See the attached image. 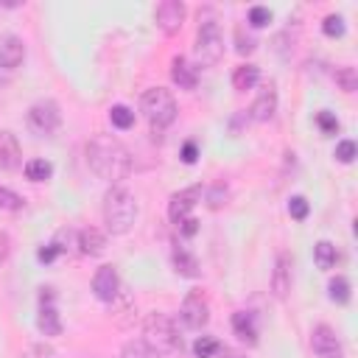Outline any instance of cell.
I'll return each mask as SVG.
<instances>
[{
  "label": "cell",
  "instance_id": "cell-1",
  "mask_svg": "<svg viewBox=\"0 0 358 358\" xmlns=\"http://www.w3.org/2000/svg\"><path fill=\"white\" fill-rule=\"evenodd\" d=\"M84 151H87V165L103 182H112L115 185V182L126 179L129 171H131V154H129V148L120 140L109 137V134H95L87 143Z\"/></svg>",
  "mask_w": 358,
  "mask_h": 358
},
{
  "label": "cell",
  "instance_id": "cell-2",
  "mask_svg": "<svg viewBox=\"0 0 358 358\" xmlns=\"http://www.w3.org/2000/svg\"><path fill=\"white\" fill-rule=\"evenodd\" d=\"M137 218V201L134 196L120 187V185H112L103 196V224L112 235H126L131 229Z\"/></svg>",
  "mask_w": 358,
  "mask_h": 358
},
{
  "label": "cell",
  "instance_id": "cell-3",
  "mask_svg": "<svg viewBox=\"0 0 358 358\" xmlns=\"http://www.w3.org/2000/svg\"><path fill=\"white\" fill-rule=\"evenodd\" d=\"M143 341L157 352V355H173L182 350V338L176 333V324L165 313H151L143 324Z\"/></svg>",
  "mask_w": 358,
  "mask_h": 358
},
{
  "label": "cell",
  "instance_id": "cell-4",
  "mask_svg": "<svg viewBox=\"0 0 358 358\" xmlns=\"http://www.w3.org/2000/svg\"><path fill=\"white\" fill-rule=\"evenodd\" d=\"M140 109H143V115L148 117V123H151L154 131L168 129V126L176 120V112H179L173 95H171L168 90H162V87L145 90L143 98H140Z\"/></svg>",
  "mask_w": 358,
  "mask_h": 358
},
{
  "label": "cell",
  "instance_id": "cell-5",
  "mask_svg": "<svg viewBox=\"0 0 358 358\" xmlns=\"http://www.w3.org/2000/svg\"><path fill=\"white\" fill-rule=\"evenodd\" d=\"M196 62L199 67H213L221 62L224 56V36L215 20H199V31H196V45H193Z\"/></svg>",
  "mask_w": 358,
  "mask_h": 358
},
{
  "label": "cell",
  "instance_id": "cell-6",
  "mask_svg": "<svg viewBox=\"0 0 358 358\" xmlns=\"http://www.w3.org/2000/svg\"><path fill=\"white\" fill-rule=\"evenodd\" d=\"M62 123V112H59V103L45 98V101H36L31 109H28V126L39 134H50L56 131Z\"/></svg>",
  "mask_w": 358,
  "mask_h": 358
},
{
  "label": "cell",
  "instance_id": "cell-7",
  "mask_svg": "<svg viewBox=\"0 0 358 358\" xmlns=\"http://www.w3.org/2000/svg\"><path fill=\"white\" fill-rule=\"evenodd\" d=\"M179 316H182L185 327H190V330H201V327L207 324V319H210L207 296H204L201 291H190V294L185 296V302H182Z\"/></svg>",
  "mask_w": 358,
  "mask_h": 358
},
{
  "label": "cell",
  "instance_id": "cell-8",
  "mask_svg": "<svg viewBox=\"0 0 358 358\" xmlns=\"http://www.w3.org/2000/svg\"><path fill=\"white\" fill-rule=\"evenodd\" d=\"M310 347L319 358H344V350H341V341L336 336L333 327L327 324H316L313 333H310Z\"/></svg>",
  "mask_w": 358,
  "mask_h": 358
},
{
  "label": "cell",
  "instance_id": "cell-9",
  "mask_svg": "<svg viewBox=\"0 0 358 358\" xmlns=\"http://www.w3.org/2000/svg\"><path fill=\"white\" fill-rule=\"evenodd\" d=\"M157 25L165 36H173L185 22V3L182 0H162L157 6Z\"/></svg>",
  "mask_w": 358,
  "mask_h": 358
},
{
  "label": "cell",
  "instance_id": "cell-10",
  "mask_svg": "<svg viewBox=\"0 0 358 358\" xmlns=\"http://www.w3.org/2000/svg\"><path fill=\"white\" fill-rule=\"evenodd\" d=\"M201 199V187H187V190H179L171 196L168 201V215L173 224H182L185 218H190V210L196 207V201Z\"/></svg>",
  "mask_w": 358,
  "mask_h": 358
},
{
  "label": "cell",
  "instance_id": "cell-11",
  "mask_svg": "<svg viewBox=\"0 0 358 358\" xmlns=\"http://www.w3.org/2000/svg\"><path fill=\"white\" fill-rule=\"evenodd\" d=\"M92 291H95V296H98L101 302H112V299L117 296V291H120V277H117L115 266H101V268L95 271V277H92Z\"/></svg>",
  "mask_w": 358,
  "mask_h": 358
},
{
  "label": "cell",
  "instance_id": "cell-12",
  "mask_svg": "<svg viewBox=\"0 0 358 358\" xmlns=\"http://www.w3.org/2000/svg\"><path fill=\"white\" fill-rule=\"evenodd\" d=\"M291 255L288 252H280L277 255V263H274V271H271V291L277 299H285L288 291H291Z\"/></svg>",
  "mask_w": 358,
  "mask_h": 358
},
{
  "label": "cell",
  "instance_id": "cell-13",
  "mask_svg": "<svg viewBox=\"0 0 358 358\" xmlns=\"http://www.w3.org/2000/svg\"><path fill=\"white\" fill-rule=\"evenodd\" d=\"M22 59H25V45H22V39L14 36V34L0 36V67L14 70V67L22 64Z\"/></svg>",
  "mask_w": 358,
  "mask_h": 358
},
{
  "label": "cell",
  "instance_id": "cell-14",
  "mask_svg": "<svg viewBox=\"0 0 358 358\" xmlns=\"http://www.w3.org/2000/svg\"><path fill=\"white\" fill-rule=\"evenodd\" d=\"M22 162V148L11 131H0V171H17Z\"/></svg>",
  "mask_w": 358,
  "mask_h": 358
},
{
  "label": "cell",
  "instance_id": "cell-15",
  "mask_svg": "<svg viewBox=\"0 0 358 358\" xmlns=\"http://www.w3.org/2000/svg\"><path fill=\"white\" fill-rule=\"evenodd\" d=\"M274 112H277V92H274V87H266V90H260V95L249 106V117L257 123H266L274 117Z\"/></svg>",
  "mask_w": 358,
  "mask_h": 358
},
{
  "label": "cell",
  "instance_id": "cell-16",
  "mask_svg": "<svg viewBox=\"0 0 358 358\" xmlns=\"http://www.w3.org/2000/svg\"><path fill=\"white\" fill-rule=\"evenodd\" d=\"M103 249H106V235H103L101 229L84 227V229L78 232V252H81V255L98 257V255H103Z\"/></svg>",
  "mask_w": 358,
  "mask_h": 358
},
{
  "label": "cell",
  "instance_id": "cell-17",
  "mask_svg": "<svg viewBox=\"0 0 358 358\" xmlns=\"http://www.w3.org/2000/svg\"><path fill=\"white\" fill-rule=\"evenodd\" d=\"M171 78H173V84H176L179 90H196L199 73H196V67L187 64L185 56H176V59L171 62Z\"/></svg>",
  "mask_w": 358,
  "mask_h": 358
},
{
  "label": "cell",
  "instance_id": "cell-18",
  "mask_svg": "<svg viewBox=\"0 0 358 358\" xmlns=\"http://www.w3.org/2000/svg\"><path fill=\"white\" fill-rule=\"evenodd\" d=\"M36 327L45 336H59L62 333V319H59V313H56V308L50 302H42L39 316H36Z\"/></svg>",
  "mask_w": 358,
  "mask_h": 358
},
{
  "label": "cell",
  "instance_id": "cell-19",
  "mask_svg": "<svg viewBox=\"0 0 358 358\" xmlns=\"http://www.w3.org/2000/svg\"><path fill=\"white\" fill-rule=\"evenodd\" d=\"M232 330L238 333V338H241V341H249V344H255V338H257L255 313H249V310H238V313L232 316Z\"/></svg>",
  "mask_w": 358,
  "mask_h": 358
},
{
  "label": "cell",
  "instance_id": "cell-20",
  "mask_svg": "<svg viewBox=\"0 0 358 358\" xmlns=\"http://www.w3.org/2000/svg\"><path fill=\"white\" fill-rule=\"evenodd\" d=\"M257 78H260V70L255 64H241L235 70V76H232V87L241 90V92H246V90H252L257 84Z\"/></svg>",
  "mask_w": 358,
  "mask_h": 358
},
{
  "label": "cell",
  "instance_id": "cell-21",
  "mask_svg": "<svg viewBox=\"0 0 358 358\" xmlns=\"http://www.w3.org/2000/svg\"><path fill=\"white\" fill-rule=\"evenodd\" d=\"M173 268L182 277H199V263H196V257L187 249H176L173 252Z\"/></svg>",
  "mask_w": 358,
  "mask_h": 358
},
{
  "label": "cell",
  "instance_id": "cell-22",
  "mask_svg": "<svg viewBox=\"0 0 358 358\" xmlns=\"http://www.w3.org/2000/svg\"><path fill=\"white\" fill-rule=\"evenodd\" d=\"M313 260L319 268H333L336 266V246L330 241H319L313 246Z\"/></svg>",
  "mask_w": 358,
  "mask_h": 358
},
{
  "label": "cell",
  "instance_id": "cell-23",
  "mask_svg": "<svg viewBox=\"0 0 358 358\" xmlns=\"http://www.w3.org/2000/svg\"><path fill=\"white\" fill-rule=\"evenodd\" d=\"M50 173H53V165L48 159H31V162H25V176L31 182H45V179H50Z\"/></svg>",
  "mask_w": 358,
  "mask_h": 358
},
{
  "label": "cell",
  "instance_id": "cell-24",
  "mask_svg": "<svg viewBox=\"0 0 358 358\" xmlns=\"http://www.w3.org/2000/svg\"><path fill=\"white\" fill-rule=\"evenodd\" d=\"M120 358H162V355H157L143 338H137V341H126V344H123Z\"/></svg>",
  "mask_w": 358,
  "mask_h": 358
},
{
  "label": "cell",
  "instance_id": "cell-25",
  "mask_svg": "<svg viewBox=\"0 0 358 358\" xmlns=\"http://www.w3.org/2000/svg\"><path fill=\"white\" fill-rule=\"evenodd\" d=\"M336 84H338L344 92H355V90H358V73H355V67H350V64L336 67Z\"/></svg>",
  "mask_w": 358,
  "mask_h": 358
},
{
  "label": "cell",
  "instance_id": "cell-26",
  "mask_svg": "<svg viewBox=\"0 0 358 358\" xmlns=\"http://www.w3.org/2000/svg\"><path fill=\"white\" fill-rule=\"evenodd\" d=\"M109 120H112L115 129H131V126H134V112H131L129 106L117 103V106L109 109Z\"/></svg>",
  "mask_w": 358,
  "mask_h": 358
},
{
  "label": "cell",
  "instance_id": "cell-27",
  "mask_svg": "<svg viewBox=\"0 0 358 358\" xmlns=\"http://www.w3.org/2000/svg\"><path fill=\"white\" fill-rule=\"evenodd\" d=\"M327 291H330V299L333 302H338V305L350 302V282H347V277H333L327 282Z\"/></svg>",
  "mask_w": 358,
  "mask_h": 358
},
{
  "label": "cell",
  "instance_id": "cell-28",
  "mask_svg": "<svg viewBox=\"0 0 358 358\" xmlns=\"http://www.w3.org/2000/svg\"><path fill=\"white\" fill-rule=\"evenodd\" d=\"M215 352H218V341L213 336H199L193 341V355L196 358H213Z\"/></svg>",
  "mask_w": 358,
  "mask_h": 358
},
{
  "label": "cell",
  "instance_id": "cell-29",
  "mask_svg": "<svg viewBox=\"0 0 358 358\" xmlns=\"http://www.w3.org/2000/svg\"><path fill=\"white\" fill-rule=\"evenodd\" d=\"M322 31H324V36H341L344 34V20L338 17V14H327L324 20H322Z\"/></svg>",
  "mask_w": 358,
  "mask_h": 358
},
{
  "label": "cell",
  "instance_id": "cell-30",
  "mask_svg": "<svg viewBox=\"0 0 358 358\" xmlns=\"http://www.w3.org/2000/svg\"><path fill=\"white\" fill-rule=\"evenodd\" d=\"M20 207H22V199H20L14 190H8V187H3V185H0V210L17 213Z\"/></svg>",
  "mask_w": 358,
  "mask_h": 358
},
{
  "label": "cell",
  "instance_id": "cell-31",
  "mask_svg": "<svg viewBox=\"0 0 358 358\" xmlns=\"http://www.w3.org/2000/svg\"><path fill=\"white\" fill-rule=\"evenodd\" d=\"M271 22V11L266 8V6H252L249 8V25L252 28H263V25H268Z\"/></svg>",
  "mask_w": 358,
  "mask_h": 358
},
{
  "label": "cell",
  "instance_id": "cell-32",
  "mask_svg": "<svg viewBox=\"0 0 358 358\" xmlns=\"http://www.w3.org/2000/svg\"><path fill=\"white\" fill-rule=\"evenodd\" d=\"M20 358H59L50 344H31Z\"/></svg>",
  "mask_w": 358,
  "mask_h": 358
},
{
  "label": "cell",
  "instance_id": "cell-33",
  "mask_svg": "<svg viewBox=\"0 0 358 358\" xmlns=\"http://www.w3.org/2000/svg\"><path fill=\"white\" fill-rule=\"evenodd\" d=\"M336 159L344 162V165L352 162V159H355V143H352V140H341V143L336 145Z\"/></svg>",
  "mask_w": 358,
  "mask_h": 358
},
{
  "label": "cell",
  "instance_id": "cell-34",
  "mask_svg": "<svg viewBox=\"0 0 358 358\" xmlns=\"http://www.w3.org/2000/svg\"><path fill=\"white\" fill-rule=\"evenodd\" d=\"M227 196H229V193H227V187H224V185H213V187H210V193H207V204H210L213 210H218L221 204H227Z\"/></svg>",
  "mask_w": 358,
  "mask_h": 358
},
{
  "label": "cell",
  "instance_id": "cell-35",
  "mask_svg": "<svg viewBox=\"0 0 358 358\" xmlns=\"http://www.w3.org/2000/svg\"><path fill=\"white\" fill-rule=\"evenodd\" d=\"M288 213H291V218H296V221L308 218V201H305V196H294V199L288 201Z\"/></svg>",
  "mask_w": 358,
  "mask_h": 358
},
{
  "label": "cell",
  "instance_id": "cell-36",
  "mask_svg": "<svg viewBox=\"0 0 358 358\" xmlns=\"http://www.w3.org/2000/svg\"><path fill=\"white\" fill-rule=\"evenodd\" d=\"M235 39H238V53H241V56H246V53H252V50H255V39H252L249 34L243 36V28H238V31H235Z\"/></svg>",
  "mask_w": 358,
  "mask_h": 358
},
{
  "label": "cell",
  "instance_id": "cell-37",
  "mask_svg": "<svg viewBox=\"0 0 358 358\" xmlns=\"http://www.w3.org/2000/svg\"><path fill=\"white\" fill-rule=\"evenodd\" d=\"M316 123L322 126L324 134H333V131L338 129V123H336V117H333L330 112H319V115H316Z\"/></svg>",
  "mask_w": 358,
  "mask_h": 358
},
{
  "label": "cell",
  "instance_id": "cell-38",
  "mask_svg": "<svg viewBox=\"0 0 358 358\" xmlns=\"http://www.w3.org/2000/svg\"><path fill=\"white\" fill-rule=\"evenodd\" d=\"M8 252H11V238H8V232L0 229V263L8 257Z\"/></svg>",
  "mask_w": 358,
  "mask_h": 358
},
{
  "label": "cell",
  "instance_id": "cell-39",
  "mask_svg": "<svg viewBox=\"0 0 358 358\" xmlns=\"http://www.w3.org/2000/svg\"><path fill=\"white\" fill-rule=\"evenodd\" d=\"M196 157H199V154H196V143H185V145H182V159L190 165V162H196Z\"/></svg>",
  "mask_w": 358,
  "mask_h": 358
},
{
  "label": "cell",
  "instance_id": "cell-40",
  "mask_svg": "<svg viewBox=\"0 0 358 358\" xmlns=\"http://www.w3.org/2000/svg\"><path fill=\"white\" fill-rule=\"evenodd\" d=\"M56 255H59V249H56L53 243H50V246H45V249H39V260H45V263H50Z\"/></svg>",
  "mask_w": 358,
  "mask_h": 358
},
{
  "label": "cell",
  "instance_id": "cell-41",
  "mask_svg": "<svg viewBox=\"0 0 358 358\" xmlns=\"http://www.w3.org/2000/svg\"><path fill=\"white\" fill-rule=\"evenodd\" d=\"M196 224H199V221H196V218H185V221H182V224H179V227H182V232H185V235H193V232H196V229H199V227H196Z\"/></svg>",
  "mask_w": 358,
  "mask_h": 358
}]
</instances>
